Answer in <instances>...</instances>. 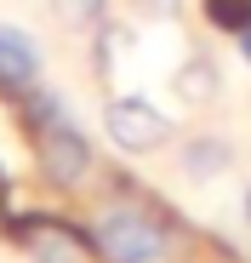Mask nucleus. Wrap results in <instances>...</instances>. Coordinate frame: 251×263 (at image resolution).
<instances>
[{
    "label": "nucleus",
    "mask_w": 251,
    "mask_h": 263,
    "mask_svg": "<svg viewBox=\"0 0 251 263\" xmlns=\"http://www.w3.org/2000/svg\"><path fill=\"white\" fill-rule=\"evenodd\" d=\"M92 257L97 263H172L177 257V229L172 217L143 206V200H120L92 217Z\"/></svg>",
    "instance_id": "1"
},
{
    "label": "nucleus",
    "mask_w": 251,
    "mask_h": 263,
    "mask_svg": "<svg viewBox=\"0 0 251 263\" xmlns=\"http://www.w3.org/2000/svg\"><path fill=\"white\" fill-rule=\"evenodd\" d=\"M34 166H40V178H46L52 189H80L92 178L97 155H92V138L63 115V120H52V126L34 132Z\"/></svg>",
    "instance_id": "2"
},
{
    "label": "nucleus",
    "mask_w": 251,
    "mask_h": 263,
    "mask_svg": "<svg viewBox=\"0 0 251 263\" xmlns=\"http://www.w3.org/2000/svg\"><path fill=\"white\" fill-rule=\"evenodd\" d=\"M6 235L29 263H86L92 257V235L80 223H69V217H57V212H34L23 223H12Z\"/></svg>",
    "instance_id": "3"
},
{
    "label": "nucleus",
    "mask_w": 251,
    "mask_h": 263,
    "mask_svg": "<svg viewBox=\"0 0 251 263\" xmlns=\"http://www.w3.org/2000/svg\"><path fill=\"white\" fill-rule=\"evenodd\" d=\"M103 132H109V143L120 155H160L172 143V120H165L149 98H109Z\"/></svg>",
    "instance_id": "4"
},
{
    "label": "nucleus",
    "mask_w": 251,
    "mask_h": 263,
    "mask_svg": "<svg viewBox=\"0 0 251 263\" xmlns=\"http://www.w3.org/2000/svg\"><path fill=\"white\" fill-rule=\"evenodd\" d=\"M29 86H40V46L29 40V29L0 23V92L23 98Z\"/></svg>",
    "instance_id": "5"
},
{
    "label": "nucleus",
    "mask_w": 251,
    "mask_h": 263,
    "mask_svg": "<svg viewBox=\"0 0 251 263\" xmlns=\"http://www.w3.org/2000/svg\"><path fill=\"white\" fill-rule=\"evenodd\" d=\"M228 166H234V143L228 138H217V132H194V138H183V178L212 183V178H223Z\"/></svg>",
    "instance_id": "6"
},
{
    "label": "nucleus",
    "mask_w": 251,
    "mask_h": 263,
    "mask_svg": "<svg viewBox=\"0 0 251 263\" xmlns=\"http://www.w3.org/2000/svg\"><path fill=\"white\" fill-rule=\"evenodd\" d=\"M172 92L189 103V109H212L217 98H223V74H217V63L212 58H183L177 63V74H172Z\"/></svg>",
    "instance_id": "7"
},
{
    "label": "nucleus",
    "mask_w": 251,
    "mask_h": 263,
    "mask_svg": "<svg viewBox=\"0 0 251 263\" xmlns=\"http://www.w3.org/2000/svg\"><path fill=\"white\" fill-rule=\"evenodd\" d=\"M205 17H212V29L223 34H245L251 29V0H200Z\"/></svg>",
    "instance_id": "8"
},
{
    "label": "nucleus",
    "mask_w": 251,
    "mask_h": 263,
    "mask_svg": "<svg viewBox=\"0 0 251 263\" xmlns=\"http://www.w3.org/2000/svg\"><path fill=\"white\" fill-rule=\"evenodd\" d=\"M52 12H57V23H69V29H97V23L109 17V0H52Z\"/></svg>",
    "instance_id": "9"
},
{
    "label": "nucleus",
    "mask_w": 251,
    "mask_h": 263,
    "mask_svg": "<svg viewBox=\"0 0 251 263\" xmlns=\"http://www.w3.org/2000/svg\"><path fill=\"white\" fill-rule=\"evenodd\" d=\"M137 17H154V23H177L183 17V0H126Z\"/></svg>",
    "instance_id": "10"
},
{
    "label": "nucleus",
    "mask_w": 251,
    "mask_h": 263,
    "mask_svg": "<svg viewBox=\"0 0 251 263\" xmlns=\"http://www.w3.org/2000/svg\"><path fill=\"white\" fill-rule=\"evenodd\" d=\"M234 40H240V58L251 63V29H245V34H234Z\"/></svg>",
    "instance_id": "11"
},
{
    "label": "nucleus",
    "mask_w": 251,
    "mask_h": 263,
    "mask_svg": "<svg viewBox=\"0 0 251 263\" xmlns=\"http://www.w3.org/2000/svg\"><path fill=\"white\" fill-rule=\"evenodd\" d=\"M245 217H251V195H245Z\"/></svg>",
    "instance_id": "12"
},
{
    "label": "nucleus",
    "mask_w": 251,
    "mask_h": 263,
    "mask_svg": "<svg viewBox=\"0 0 251 263\" xmlns=\"http://www.w3.org/2000/svg\"><path fill=\"white\" fill-rule=\"evenodd\" d=\"M0 183H6V172H0Z\"/></svg>",
    "instance_id": "13"
}]
</instances>
